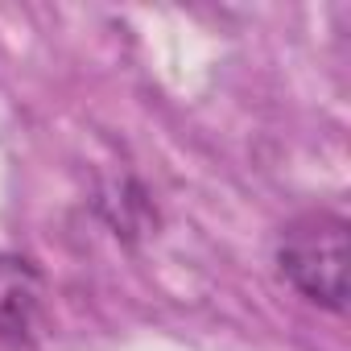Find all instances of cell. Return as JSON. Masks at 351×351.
Returning <instances> with one entry per match:
<instances>
[{"label": "cell", "instance_id": "obj_2", "mask_svg": "<svg viewBox=\"0 0 351 351\" xmlns=\"http://www.w3.org/2000/svg\"><path fill=\"white\" fill-rule=\"evenodd\" d=\"M46 277L21 252H0V343L25 351L42 335Z\"/></svg>", "mask_w": 351, "mask_h": 351}, {"label": "cell", "instance_id": "obj_1", "mask_svg": "<svg viewBox=\"0 0 351 351\" xmlns=\"http://www.w3.org/2000/svg\"><path fill=\"white\" fill-rule=\"evenodd\" d=\"M277 273L306 302L347 310V219L335 211H306L277 236Z\"/></svg>", "mask_w": 351, "mask_h": 351}]
</instances>
